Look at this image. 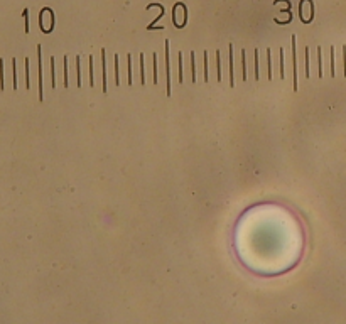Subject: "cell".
I'll return each mask as SVG.
<instances>
[{
	"mask_svg": "<svg viewBox=\"0 0 346 324\" xmlns=\"http://www.w3.org/2000/svg\"><path fill=\"white\" fill-rule=\"evenodd\" d=\"M115 83L120 86V66H118V56H115Z\"/></svg>",
	"mask_w": 346,
	"mask_h": 324,
	"instance_id": "ba28073f",
	"label": "cell"
},
{
	"mask_svg": "<svg viewBox=\"0 0 346 324\" xmlns=\"http://www.w3.org/2000/svg\"><path fill=\"white\" fill-rule=\"evenodd\" d=\"M208 53H204V81L208 80Z\"/></svg>",
	"mask_w": 346,
	"mask_h": 324,
	"instance_id": "44dd1931",
	"label": "cell"
},
{
	"mask_svg": "<svg viewBox=\"0 0 346 324\" xmlns=\"http://www.w3.org/2000/svg\"><path fill=\"white\" fill-rule=\"evenodd\" d=\"M140 83H145V69H144V54H140Z\"/></svg>",
	"mask_w": 346,
	"mask_h": 324,
	"instance_id": "30bf717a",
	"label": "cell"
},
{
	"mask_svg": "<svg viewBox=\"0 0 346 324\" xmlns=\"http://www.w3.org/2000/svg\"><path fill=\"white\" fill-rule=\"evenodd\" d=\"M90 86H95V81H93V56H90Z\"/></svg>",
	"mask_w": 346,
	"mask_h": 324,
	"instance_id": "4fadbf2b",
	"label": "cell"
},
{
	"mask_svg": "<svg viewBox=\"0 0 346 324\" xmlns=\"http://www.w3.org/2000/svg\"><path fill=\"white\" fill-rule=\"evenodd\" d=\"M191 80H196V68H194V53H191Z\"/></svg>",
	"mask_w": 346,
	"mask_h": 324,
	"instance_id": "7c38bea8",
	"label": "cell"
},
{
	"mask_svg": "<svg viewBox=\"0 0 346 324\" xmlns=\"http://www.w3.org/2000/svg\"><path fill=\"white\" fill-rule=\"evenodd\" d=\"M37 63H39V100H42V66H41V47H37Z\"/></svg>",
	"mask_w": 346,
	"mask_h": 324,
	"instance_id": "277c9868",
	"label": "cell"
},
{
	"mask_svg": "<svg viewBox=\"0 0 346 324\" xmlns=\"http://www.w3.org/2000/svg\"><path fill=\"white\" fill-rule=\"evenodd\" d=\"M127 59H129V85H132V83H134V78H132V56H130V54H129Z\"/></svg>",
	"mask_w": 346,
	"mask_h": 324,
	"instance_id": "e0dca14e",
	"label": "cell"
},
{
	"mask_svg": "<svg viewBox=\"0 0 346 324\" xmlns=\"http://www.w3.org/2000/svg\"><path fill=\"white\" fill-rule=\"evenodd\" d=\"M292 71H294V91H297V53H296V36H292Z\"/></svg>",
	"mask_w": 346,
	"mask_h": 324,
	"instance_id": "6da1fadb",
	"label": "cell"
},
{
	"mask_svg": "<svg viewBox=\"0 0 346 324\" xmlns=\"http://www.w3.org/2000/svg\"><path fill=\"white\" fill-rule=\"evenodd\" d=\"M102 64H103V91L107 93L108 86H107V51L105 49H102Z\"/></svg>",
	"mask_w": 346,
	"mask_h": 324,
	"instance_id": "3957f363",
	"label": "cell"
},
{
	"mask_svg": "<svg viewBox=\"0 0 346 324\" xmlns=\"http://www.w3.org/2000/svg\"><path fill=\"white\" fill-rule=\"evenodd\" d=\"M63 83H64V86L68 88V58L66 56H64V81Z\"/></svg>",
	"mask_w": 346,
	"mask_h": 324,
	"instance_id": "2e32d148",
	"label": "cell"
},
{
	"mask_svg": "<svg viewBox=\"0 0 346 324\" xmlns=\"http://www.w3.org/2000/svg\"><path fill=\"white\" fill-rule=\"evenodd\" d=\"M166 74H167V96H171V69H169V42L166 41Z\"/></svg>",
	"mask_w": 346,
	"mask_h": 324,
	"instance_id": "7a4b0ae2",
	"label": "cell"
},
{
	"mask_svg": "<svg viewBox=\"0 0 346 324\" xmlns=\"http://www.w3.org/2000/svg\"><path fill=\"white\" fill-rule=\"evenodd\" d=\"M284 47H280V78L284 80Z\"/></svg>",
	"mask_w": 346,
	"mask_h": 324,
	"instance_id": "5bb4252c",
	"label": "cell"
},
{
	"mask_svg": "<svg viewBox=\"0 0 346 324\" xmlns=\"http://www.w3.org/2000/svg\"><path fill=\"white\" fill-rule=\"evenodd\" d=\"M216 59H218V81L221 80V68H220V53H216Z\"/></svg>",
	"mask_w": 346,
	"mask_h": 324,
	"instance_id": "d4e9b609",
	"label": "cell"
},
{
	"mask_svg": "<svg viewBox=\"0 0 346 324\" xmlns=\"http://www.w3.org/2000/svg\"><path fill=\"white\" fill-rule=\"evenodd\" d=\"M242 71H243V80H247V64H245V51H242Z\"/></svg>",
	"mask_w": 346,
	"mask_h": 324,
	"instance_id": "d6986e66",
	"label": "cell"
},
{
	"mask_svg": "<svg viewBox=\"0 0 346 324\" xmlns=\"http://www.w3.org/2000/svg\"><path fill=\"white\" fill-rule=\"evenodd\" d=\"M228 58H230V85L233 86L235 81H233V46H228Z\"/></svg>",
	"mask_w": 346,
	"mask_h": 324,
	"instance_id": "5b68a950",
	"label": "cell"
},
{
	"mask_svg": "<svg viewBox=\"0 0 346 324\" xmlns=\"http://www.w3.org/2000/svg\"><path fill=\"white\" fill-rule=\"evenodd\" d=\"M76 74H78L76 83H78V86H81V59H80V56L76 58Z\"/></svg>",
	"mask_w": 346,
	"mask_h": 324,
	"instance_id": "8992f818",
	"label": "cell"
},
{
	"mask_svg": "<svg viewBox=\"0 0 346 324\" xmlns=\"http://www.w3.org/2000/svg\"><path fill=\"white\" fill-rule=\"evenodd\" d=\"M26 86L29 88V59H26Z\"/></svg>",
	"mask_w": 346,
	"mask_h": 324,
	"instance_id": "cb8c5ba5",
	"label": "cell"
},
{
	"mask_svg": "<svg viewBox=\"0 0 346 324\" xmlns=\"http://www.w3.org/2000/svg\"><path fill=\"white\" fill-rule=\"evenodd\" d=\"M309 74H311V71H309V47H306V76L309 78Z\"/></svg>",
	"mask_w": 346,
	"mask_h": 324,
	"instance_id": "9a60e30c",
	"label": "cell"
},
{
	"mask_svg": "<svg viewBox=\"0 0 346 324\" xmlns=\"http://www.w3.org/2000/svg\"><path fill=\"white\" fill-rule=\"evenodd\" d=\"M179 83H183V54L179 53Z\"/></svg>",
	"mask_w": 346,
	"mask_h": 324,
	"instance_id": "ffe728a7",
	"label": "cell"
},
{
	"mask_svg": "<svg viewBox=\"0 0 346 324\" xmlns=\"http://www.w3.org/2000/svg\"><path fill=\"white\" fill-rule=\"evenodd\" d=\"M253 59H255V80H258V51L255 49V54H253Z\"/></svg>",
	"mask_w": 346,
	"mask_h": 324,
	"instance_id": "ac0fdd59",
	"label": "cell"
},
{
	"mask_svg": "<svg viewBox=\"0 0 346 324\" xmlns=\"http://www.w3.org/2000/svg\"><path fill=\"white\" fill-rule=\"evenodd\" d=\"M51 86H56V76H54V58H51Z\"/></svg>",
	"mask_w": 346,
	"mask_h": 324,
	"instance_id": "8fae6325",
	"label": "cell"
},
{
	"mask_svg": "<svg viewBox=\"0 0 346 324\" xmlns=\"http://www.w3.org/2000/svg\"><path fill=\"white\" fill-rule=\"evenodd\" d=\"M318 63H319V78H323V49L318 47Z\"/></svg>",
	"mask_w": 346,
	"mask_h": 324,
	"instance_id": "9c48e42d",
	"label": "cell"
},
{
	"mask_svg": "<svg viewBox=\"0 0 346 324\" xmlns=\"http://www.w3.org/2000/svg\"><path fill=\"white\" fill-rule=\"evenodd\" d=\"M267 76L272 80V61H270V47L267 49Z\"/></svg>",
	"mask_w": 346,
	"mask_h": 324,
	"instance_id": "52a82bcc",
	"label": "cell"
},
{
	"mask_svg": "<svg viewBox=\"0 0 346 324\" xmlns=\"http://www.w3.org/2000/svg\"><path fill=\"white\" fill-rule=\"evenodd\" d=\"M154 83H157V56L154 54Z\"/></svg>",
	"mask_w": 346,
	"mask_h": 324,
	"instance_id": "603a6c76",
	"label": "cell"
},
{
	"mask_svg": "<svg viewBox=\"0 0 346 324\" xmlns=\"http://www.w3.org/2000/svg\"><path fill=\"white\" fill-rule=\"evenodd\" d=\"M331 74L334 76L336 74V71H334V49L331 47Z\"/></svg>",
	"mask_w": 346,
	"mask_h": 324,
	"instance_id": "7402d4cb",
	"label": "cell"
}]
</instances>
